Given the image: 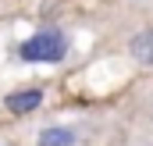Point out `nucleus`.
I'll list each match as a JSON object with an SVG mask.
<instances>
[{
  "mask_svg": "<svg viewBox=\"0 0 153 146\" xmlns=\"http://www.w3.org/2000/svg\"><path fill=\"white\" fill-rule=\"evenodd\" d=\"M18 57L29 61V64H61L68 57V39L57 29H43L18 46Z\"/></svg>",
  "mask_w": 153,
  "mask_h": 146,
  "instance_id": "f257e3e1",
  "label": "nucleus"
},
{
  "mask_svg": "<svg viewBox=\"0 0 153 146\" xmlns=\"http://www.w3.org/2000/svg\"><path fill=\"white\" fill-rule=\"evenodd\" d=\"M4 104H7L11 114H32V110L43 104V89H18V93H11Z\"/></svg>",
  "mask_w": 153,
  "mask_h": 146,
  "instance_id": "f03ea898",
  "label": "nucleus"
},
{
  "mask_svg": "<svg viewBox=\"0 0 153 146\" xmlns=\"http://www.w3.org/2000/svg\"><path fill=\"white\" fill-rule=\"evenodd\" d=\"M128 54H132V61L153 68V29H143V32H135L128 39Z\"/></svg>",
  "mask_w": 153,
  "mask_h": 146,
  "instance_id": "7ed1b4c3",
  "label": "nucleus"
},
{
  "mask_svg": "<svg viewBox=\"0 0 153 146\" xmlns=\"http://www.w3.org/2000/svg\"><path fill=\"white\" fill-rule=\"evenodd\" d=\"M36 143L39 146H75L78 143V132L75 128H61V125L53 128V125H50V128H43V132L36 136Z\"/></svg>",
  "mask_w": 153,
  "mask_h": 146,
  "instance_id": "20e7f679",
  "label": "nucleus"
}]
</instances>
